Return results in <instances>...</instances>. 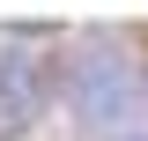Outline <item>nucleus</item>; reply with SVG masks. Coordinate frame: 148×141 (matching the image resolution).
Returning <instances> with one entry per match:
<instances>
[{
    "label": "nucleus",
    "instance_id": "1",
    "mask_svg": "<svg viewBox=\"0 0 148 141\" xmlns=\"http://www.w3.org/2000/svg\"><path fill=\"white\" fill-rule=\"evenodd\" d=\"M74 111H82V126H119L133 111V67L111 45H82L74 52Z\"/></svg>",
    "mask_w": 148,
    "mask_h": 141
},
{
    "label": "nucleus",
    "instance_id": "2",
    "mask_svg": "<svg viewBox=\"0 0 148 141\" xmlns=\"http://www.w3.org/2000/svg\"><path fill=\"white\" fill-rule=\"evenodd\" d=\"M37 111H45V67L30 52H8L0 59V141H15Z\"/></svg>",
    "mask_w": 148,
    "mask_h": 141
}]
</instances>
